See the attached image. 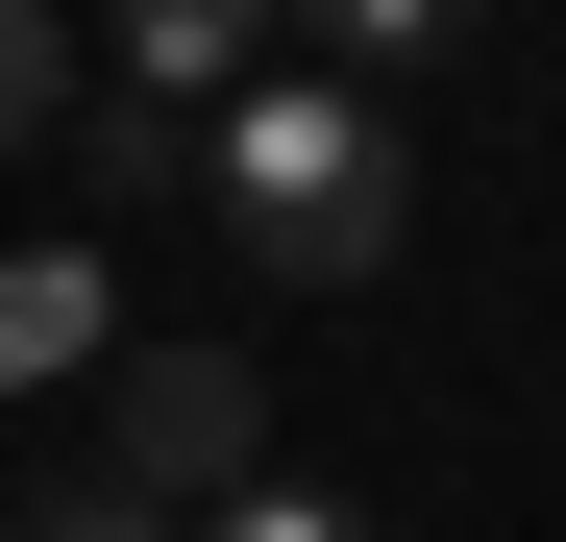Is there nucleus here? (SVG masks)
Masks as SVG:
<instances>
[{
	"mask_svg": "<svg viewBox=\"0 0 566 542\" xmlns=\"http://www.w3.org/2000/svg\"><path fill=\"white\" fill-rule=\"evenodd\" d=\"M0 542H198V518H148V493H124V469H74V493H50V518H0Z\"/></svg>",
	"mask_w": 566,
	"mask_h": 542,
	"instance_id": "obj_7",
	"label": "nucleus"
},
{
	"mask_svg": "<svg viewBox=\"0 0 566 542\" xmlns=\"http://www.w3.org/2000/svg\"><path fill=\"white\" fill-rule=\"evenodd\" d=\"M124 100H172V124L271 100V25H247V0H148V25H124Z\"/></svg>",
	"mask_w": 566,
	"mask_h": 542,
	"instance_id": "obj_4",
	"label": "nucleus"
},
{
	"mask_svg": "<svg viewBox=\"0 0 566 542\" xmlns=\"http://www.w3.org/2000/svg\"><path fill=\"white\" fill-rule=\"evenodd\" d=\"M198 542H369V518H345V493H296V469H271V493H247V518H198Z\"/></svg>",
	"mask_w": 566,
	"mask_h": 542,
	"instance_id": "obj_8",
	"label": "nucleus"
},
{
	"mask_svg": "<svg viewBox=\"0 0 566 542\" xmlns=\"http://www.w3.org/2000/svg\"><path fill=\"white\" fill-rule=\"evenodd\" d=\"M50 124H74V50H50V0H0V173H25Z\"/></svg>",
	"mask_w": 566,
	"mask_h": 542,
	"instance_id": "obj_6",
	"label": "nucleus"
},
{
	"mask_svg": "<svg viewBox=\"0 0 566 542\" xmlns=\"http://www.w3.org/2000/svg\"><path fill=\"white\" fill-rule=\"evenodd\" d=\"M395 100H345V74H271V100L198 124V222L247 271H296V296H345V271H395Z\"/></svg>",
	"mask_w": 566,
	"mask_h": 542,
	"instance_id": "obj_1",
	"label": "nucleus"
},
{
	"mask_svg": "<svg viewBox=\"0 0 566 542\" xmlns=\"http://www.w3.org/2000/svg\"><path fill=\"white\" fill-rule=\"evenodd\" d=\"M74 173H99V198H198V124L172 100H74Z\"/></svg>",
	"mask_w": 566,
	"mask_h": 542,
	"instance_id": "obj_5",
	"label": "nucleus"
},
{
	"mask_svg": "<svg viewBox=\"0 0 566 542\" xmlns=\"http://www.w3.org/2000/svg\"><path fill=\"white\" fill-rule=\"evenodd\" d=\"M50 371H124V296H99V247H0V395H50Z\"/></svg>",
	"mask_w": 566,
	"mask_h": 542,
	"instance_id": "obj_3",
	"label": "nucleus"
},
{
	"mask_svg": "<svg viewBox=\"0 0 566 542\" xmlns=\"http://www.w3.org/2000/svg\"><path fill=\"white\" fill-rule=\"evenodd\" d=\"M99 419H124V493H148V518H247V493H271V395H247V345H124Z\"/></svg>",
	"mask_w": 566,
	"mask_h": 542,
	"instance_id": "obj_2",
	"label": "nucleus"
}]
</instances>
